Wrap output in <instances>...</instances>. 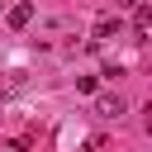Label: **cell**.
<instances>
[{"label":"cell","mask_w":152,"mask_h":152,"mask_svg":"<svg viewBox=\"0 0 152 152\" xmlns=\"http://www.w3.org/2000/svg\"><path fill=\"white\" fill-rule=\"evenodd\" d=\"M95 109H100L104 119H119V114H124V100H119V95H100V100H95Z\"/></svg>","instance_id":"6da1fadb"},{"label":"cell","mask_w":152,"mask_h":152,"mask_svg":"<svg viewBox=\"0 0 152 152\" xmlns=\"http://www.w3.org/2000/svg\"><path fill=\"white\" fill-rule=\"evenodd\" d=\"M28 19H33V5H28V0L10 10V28H28Z\"/></svg>","instance_id":"7a4b0ae2"},{"label":"cell","mask_w":152,"mask_h":152,"mask_svg":"<svg viewBox=\"0 0 152 152\" xmlns=\"http://www.w3.org/2000/svg\"><path fill=\"white\" fill-rule=\"evenodd\" d=\"M114 33H119V24H114V19H100V24H95V38H90V43H104V38H114Z\"/></svg>","instance_id":"3957f363"},{"label":"cell","mask_w":152,"mask_h":152,"mask_svg":"<svg viewBox=\"0 0 152 152\" xmlns=\"http://www.w3.org/2000/svg\"><path fill=\"white\" fill-rule=\"evenodd\" d=\"M114 5H119V10H138V0H114Z\"/></svg>","instance_id":"277c9868"}]
</instances>
